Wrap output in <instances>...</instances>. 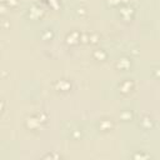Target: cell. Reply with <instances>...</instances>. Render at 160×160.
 <instances>
[{
	"mask_svg": "<svg viewBox=\"0 0 160 160\" xmlns=\"http://www.w3.org/2000/svg\"><path fill=\"white\" fill-rule=\"evenodd\" d=\"M42 124H44V122L40 120V118H39L38 114L31 115V116H29V118L25 120V128L29 129V130H36V129H39Z\"/></svg>",
	"mask_w": 160,
	"mask_h": 160,
	"instance_id": "6da1fadb",
	"label": "cell"
},
{
	"mask_svg": "<svg viewBox=\"0 0 160 160\" xmlns=\"http://www.w3.org/2000/svg\"><path fill=\"white\" fill-rule=\"evenodd\" d=\"M134 89V81L131 79H125L119 84V90L122 94H129Z\"/></svg>",
	"mask_w": 160,
	"mask_h": 160,
	"instance_id": "7a4b0ae2",
	"label": "cell"
},
{
	"mask_svg": "<svg viewBox=\"0 0 160 160\" xmlns=\"http://www.w3.org/2000/svg\"><path fill=\"white\" fill-rule=\"evenodd\" d=\"M114 128V121L110 118H104L99 121V130L101 131H110Z\"/></svg>",
	"mask_w": 160,
	"mask_h": 160,
	"instance_id": "3957f363",
	"label": "cell"
},
{
	"mask_svg": "<svg viewBox=\"0 0 160 160\" xmlns=\"http://www.w3.org/2000/svg\"><path fill=\"white\" fill-rule=\"evenodd\" d=\"M54 86H55V89L58 91H69L70 88H71V82L69 80H66V79H60V80H58L55 82Z\"/></svg>",
	"mask_w": 160,
	"mask_h": 160,
	"instance_id": "277c9868",
	"label": "cell"
},
{
	"mask_svg": "<svg viewBox=\"0 0 160 160\" xmlns=\"http://www.w3.org/2000/svg\"><path fill=\"white\" fill-rule=\"evenodd\" d=\"M80 36H81V34L79 31L74 30V31H71V32H69L66 35V39L65 40H66V42L69 45H75V44L80 42Z\"/></svg>",
	"mask_w": 160,
	"mask_h": 160,
	"instance_id": "5b68a950",
	"label": "cell"
},
{
	"mask_svg": "<svg viewBox=\"0 0 160 160\" xmlns=\"http://www.w3.org/2000/svg\"><path fill=\"white\" fill-rule=\"evenodd\" d=\"M42 14H44V9L40 8V6H38L36 4H34V5L29 9V15H30V18H32V19L41 18Z\"/></svg>",
	"mask_w": 160,
	"mask_h": 160,
	"instance_id": "8992f818",
	"label": "cell"
},
{
	"mask_svg": "<svg viewBox=\"0 0 160 160\" xmlns=\"http://www.w3.org/2000/svg\"><path fill=\"white\" fill-rule=\"evenodd\" d=\"M140 126H141V129H144V130H150V129L154 126V120H152L149 115H144V116L140 119Z\"/></svg>",
	"mask_w": 160,
	"mask_h": 160,
	"instance_id": "52a82bcc",
	"label": "cell"
},
{
	"mask_svg": "<svg viewBox=\"0 0 160 160\" xmlns=\"http://www.w3.org/2000/svg\"><path fill=\"white\" fill-rule=\"evenodd\" d=\"M120 14H121L122 18L130 19V18L134 15V8L130 6L129 4H128V5H122V6H121V10H120Z\"/></svg>",
	"mask_w": 160,
	"mask_h": 160,
	"instance_id": "ba28073f",
	"label": "cell"
},
{
	"mask_svg": "<svg viewBox=\"0 0 160 160\" xmlns=\"http://www.w3.org/2000/svg\"><path fill=\"white\" fill-rule=\"evenodd\" d=\"M130 65H131V61H130L128 58H121V59H119V60L116 61V64H115V66H116L119 70H126V69L130 68Z\"/></svg>",
	"mask_w": 160,
	"mask_h": 160,
	"instance_id": "9c48e42d",
	"label": "cell"
},
{
	"mask_svg": "<svg viewBox=\"0 0 160 160\" xmlns=\"http://www.w3.org/2000/svg\"><path fill=\"white\" fill-rule=\"evenodd\" d=\"M92 58H94L95 60L104 61V60H106V58H108V52H106L104 49H96V50L92 51Z\"/></svg>",
	"mask_w": 160,
	"mask_h": 160,
	"instance_id": "30bf717a",
	"label": "cell"
},
{
	"mask_svg": "<svg viewBox=\"0 0 160 160\" xmlns=\"http://www.w3.org/2000/svg\"><path fill=\"white\" fill-rule=\"evenodd\" d=\"M41 36H42L45 40H50V39H52V36H54V32H52V30H50V29H45Z\"/></svg>",
	"mask_w": 160,
	"mask_h": 160,
	"instance_id": "8fae6325",
	"label": "cell"
},
{
	"mask_svg": "<svg viewBox=\"0 0 160 160\" xmlns=\"http://www.w3.org/2000/svg\"><path fill=\"white\" fill-rule=\"evenodd\" d=\"M121 119L122 120H131L132 119V111L130 110H124L121 112Z\"/></svg>",
	"mask_w": 160,
	"mask_h": 160,
	"instance_id": "7c38bea8",
	"label": "cell"
},
{
	"mask_svg": "<svg viewBox=\"0 0 160 160\" xmlns=\"http://www.w3.org/2000/svg\"><path fill=\"white\" fill-rule=\"evenodd\" d=\"M2 5H8L9 8H15L18 5V0H2Z\"/></svg>",
	"mask_w": 160,
	"mask_h": 160,
	"instance_id": "4fadbf2b",
	"label": "cell"
},
{
	"mask_svg": "<svg viewBox=\"0 0 160 160\" xmlns=\"http://www.w3.org/2000/svg\"><path fill=\"white\" fill-rule=\"evenodd\" d=\"M98 39H99V35H98V34H90V36H89V42L95 44V42H98Z\"/></svg>",
	"mask_w": 160,
	"mask_h": 160,
	"instance_id": "5bb4252c",
	"label": "cell"
},
{
	"mask_svg": "<svg viewBox=\"0 0 160 160\" xmlns=\"http://www.w3.org/2000/svg\"><path fill=\"white\" fill-rule=\"evenodd\" d=\"M152 75H154L155 78L160 79V66H156V68L152 69Z\"/></svg>",
	"mask_w": 160,
	"mask_h": 160,
	"instance_id": "9a60e30c",
	"label": "cell"
},
{
	"mask_svg": "<svg viewBox=\"0 0 160 160\" xmlns=\"http://www.w3.org/2000/svg\"><path fill=\"white\" fill-rule=\"evenodd\" d=\"M110 6H118L121 4V0H106Z\"/></svg>",
	"mask_w": 160,
	"mask_h": 160,
	"instance_id": "2e32d148",
	"label": "cell"
},
{
	"mask_svg": "<svg viewBox=\"0 0 160 160\" xmlns=\"http://www.w3.org/2000/svg\"><path fill=\"white\" fill-rule=\"evenodd\" d=\"M72 138H74V139H79V138H81V131H80L79 129H76L75 131H72Z\"/></svg>",
	"mask_w": 160,
	"mask_h": 160,
	"instance_id": "e0dca14e",
	"label": "cell"
},
{
	"mask_svg": "<svg viewBox=\"0 0 160 160\" xmlns=\"http://www.w3.org/2000/svg\"><path fill=\"white\" fill-rule=\"evenodd\" d=\"M149 154H134L132 158H149Z\"/></svg>",
	"mask_w": 160,
	"mask_h": 160,
	"instance_id": "ac0fdd59",
	"label": "cell"
}]
</instances>
